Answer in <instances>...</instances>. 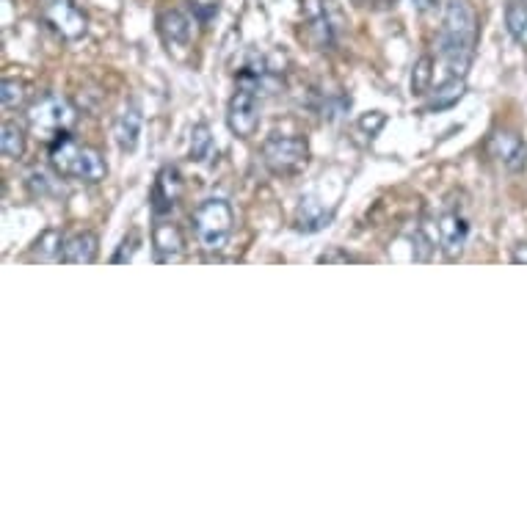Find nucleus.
Returning <instances> with one entry per match:
<instances>
[{"label": "nucleus", "instance_id": "8", "mask_svg": "<svg viewBox=\"0 0 527 527\" xmlns=\"http://www.w3.org/2000/svg\"><path fill=\"white\" fill-rule=\"evenodd\" d=\"M180 196H183V174H180L177 166H163L158 180L152 185V196H149L152 213H155V216L172 213L174 205L180 202Z\"/></svg>", "mask_w": 527, "mask_h": 527}, {"label": "nucleus", "instance_id": "27", "mask_svg": "<svg viewBox=\"0 0 527 527\" xmlns=\"http://www.w3.org/2000/svg\"><path fill=\"white\" fill-rule=\"evenodd\" d=\"M511 260H514L516 265H527V243H519V246H516Z\"/></svg>", "mask_w": 527, "mask_h": 527}, {"label": "nucleus", "instance_id": "29", "mask_svg": "<svg viewBox=\"0 0 527 527\" xmlns=\"http://www.w3.org/2000/svg\"><path fill=\"white\" fill-rule=\"evenodd\" d=\"M356 3H362V0H356Z\"/></svg>", "mask_w": 527, "mask_h": 527}, {"label": "nucleus", "instance_id": "26", "mask_svg": "<svg viewBox=\"0 0 527 527\" xmlns=\"http://www.w3.org/2000/svg\"><path fill=\"white\" fill-rule=\"evenodd\" d=\"M318 263L321 265H332V263H359V257L348 252H340V249H332V252H323L318 257Z\"/></svg>", "mask_w": 527, "mask_h": 527}, {"label": "nucleus", "instance_id": "13", "mask_svg": "<svg viewBox=\"0 0 527 527\" xmlns=\"http://www.w3.org/2000/svg\"><path fill=\"white\" fill-rule=\"evenodd\" d=\"M114 136L122 152H136L138 136H141V114L136 105H127L125 111L116 116Z\"/></svg>", "mask_w": 527, "mask_h": 527}, {"label": "nucleus", "instance_id": "23", "mask_svg": "<svg viewBox=\"0 0 527 527\" xmlns=\"http://www.w3.org/2000/svg\"><path fill=\"white\" fill-rule=\"evenodd\" d=\"M505 25H508L511 36L519 39V34L525 31L527 25V3H522V0H511L508 9H505Z\"/></svg>", "mask_w": 527, "mask_h": 527}, {"label": "nucleus", "instance_id": "20", "mask_svg": "<svg viewBox=\"0 0 527 527\" xmlns=\"http://www.w3.org/2000/svg\"><path fill=\"white\" fill-rule=\"evenodd\" d=\"M431 81H434V58L423 56L417 64H414L412 94L423 97V94L431 92Z\"/></svg>", "mask_w": 527, "mask_h": 527}, {"label": "nucleus", "instance_id": "7", "mask_svg": "<svg viewBox=\"0 0 527 527\" xmlns=\"http://www.w3.org/2000/svg\"><path fill=\"white\" fill-rule=\"evenodd\" d=\"M227 125L238 138H252L260 125V105H257V92L249 86H241L232 94L230 108H227Z\"/></svg>", "mask_w": 527, "mask_h": 527}, {"label": "nucleus", "instance_id": "4", "mask_svg": "<svg viewBox=\"0 0 527 527\" xmlns=\"http://www.w3.org/2000/svg\"><path fill=\"white\" fill-rule=\"evenodd\" d=\"M28 127L31 133L39 136L42 141H58L72 130V125L78 122L75 108L61 97V94H42L36 103L28 105Z\"/></svg>", "mask_w": 527, "mask_h": 527}, {"label": "nucleus", "instance_id": "22", "mask_svg": "<svg viewBox=\"0 0 527 527\" xmlns=\"http://www.w3.org/2000/svg\"><path fill=\"white\" fill-rule=\"evenodd\" d=\"M0 103L3 108H20L25 103V83L17 78H6L0 83Z\"/></svg>", "mask_w": 527, "mask_h": 527}, {"label": "nucleus", "instance_id": "28", "mask_svg": "<svg viewBox=\"0 0 527 527\" xmlns=\"http://www.w3.org/2000/svg\"><path fill=\"white\" fill-rule=\"evenodd\" d=\"M519 45L525 47L527 50V25H525V31H522V34H519Z\"/></svg>", "mask_w": 527, "mask_h": 527}, {"label": "nucleus", "instance_id": "16", "mask_svg": "<svg viewBox=\"0 0 527 527\" xmlns=\"http://www.w3.org/2000/svg\"><path fill=\"white\" fill-rule=\"evenodd\" d=\"M307 25H310L312 42L321 47V50L334 45L332 23H329V17H326V9L321 6V0H310V3H307Z\"/></svg>", "mask_w": 527, "mask_h": 527}, {"label": "nucleus", "instance_id": "10", "mask_svg": "<svg viewBox=\"0 0 527 527\" xmlns=\"http://www.w3.org/2000/svg\"><path fill=\"white\" fill-rule=\"evenodd\" d=\"M467 235H470V227L459 213H445L439 218V243H442V252L447 254V260H456L464 252Z\"/></svg>", "mask_w": 527, "mask_h": 527}, {"label": "nucleus", "instance_id": "2", "mask_svg": "<svg viewBox=\"0 0 527 527\" xmlns=\"http://www.w3.org/2000/svg\"><path fill=\"white\" fill-rule=\"evenodd\" d=\"M50 166L56 169L58 177H67V180H78V183H100L108 174L103 155L97 149L78 144L75 138H58L50 147Z\"/></svg>", "mask_w": 527, "mask_h": 527}, {"label": "nucleus", "instance_id": "15", "mask_svg": "<svg viewBox=\"0 0 527 527\" xmlns=\"http://www.w3.org/2000/svg\"><path fill=\"white\" fill-rule=\"evenodd\" d=\"M329 221H332V213L326 210V207L315 199V196H307V199H301V205H298V216H296V227L301 232H318L323 227H329Z\"/></svg>", "mask_w": 527, "mask_h": 527}, {"label": "nucleus", "instance_id": "25", "mask_svg": "<svg viewBox=\"0 0 527 527\" xmlns=\"http://www.w3.org/2000/svg\"><path fill=\"white\" fill-rule=\"evenodd\" d=\"M136 249H138V235H130V238L122 241V249L111 257V263H130V260L136 257Z\"/></svg>", "mask_w": 527, "mask_h": 527}, {"label": "nucleus", "instance_id": "11", "mask_svg": "<svg viewBox=\"0 0 527 527\" xmlns=\"http://www.w3.org/2000/svg\"><path fill=\"white\" fill-rule=\"evenodd\" d=\"M152 249H155V260L158 263H177V260H183V232L177 230L174 224H158L155 232H152Z\"/></svg>", "mask_w": 527, "mask_h": 527}, {"label": "nucleus", "instance_id": "17", "mask_svg": "<svg viewBox=\"0 0 527 527\" xmlns=\"http://www.w3.org/2000/svg\"><path fill=\"white\" fill-rule=\"evenodd\" d=\"M0 152L9 158V161H20L25 155V133L23 127L6 122L0 130Z\"/></svg>", "mask_w": 527, "mask_h": 527}, {"label": "nucleus", "instance_id": "24", "mask_svg": "<svg viewBox=\"0 0 527 527\" xmlns=\"http://www.w3.org/2000/svg\"><path fill=\"white\" fill-rule=\"evenodd\" d=\"M387 125V116L381 114V111H370V114H362L359 116V122H356V127L365 133V136L376 138L381 133V127Z\"/></svg>", "mask_w": 527, "mask_h": 527}, {"label": "nucleus", "instance_id": "5", "mask_svg": "<svg viewBox=\"0 0 527 527\" xmlns=\"http://www.w3.org/2000/svg\"><path fill=\"white\" fill-rule=\"evenodd\" d=\"M263 161L274 174H296L310 161V147L301 136H271L263 144Z\"/></svg>", "mask_w": 527, "mask_h": 527}, {"label": "nucleus", "instance_id": "3", "mask_svg": "<svg viewBox=\"0 0 527 527\" xmlns=\"http://www.w3.org/2000/svg\"><path fill=\"white\" fill-rule=\"evenodd\" d=\"M194 235L199 246L205 252H221L232 235V224H235V213L227 199H205L199 202V207L194 210Z\"/></svg>", "mask_w": 527, "mask_h": 527}, {"label": "nucleus", "instance_id": "1", "mask_svg": "<svg viewBox=\"0 0 527 527\" xmlns=\"http://www.w3.org/2000/svg\"><path fill=\"white\" fill-rule=\"evenodd\" d=\"M478 25L467 0H447L442 34H439V53L445 58L453 78H464L475 56Z\"/></svg>", "mask_w": 527, "mask_h": 527}, {"label": "nucleus", "instance_id": "18", "mask_svg": "<svg viewBox=\"0 0 527 527\" xmlns=\"http://www.w3.org/2000/svg\"><path fill=\"white\" fill-rule=\"evenodd\" d=\"M464 97V78H450L445 81L434 94H431V103L428 111H445L450 105H456Z\"/></svg>", "mask_w": 527, "mask_h": 527}, {"label": "nucleus", "instance_id": "12", "mask_svg": "<svg viewBox=\"0 0 527 527\" xmlns=\"http://www.w3.org/2000/svg\"><path fill=\"white\" fill-rule=\"evenodd\" d=\"M100 254V241L94 232H78L69 241H64V257L61 263L67 265H92Z\"/></svg>", "mask_w": 527, "mask_h": 527}, {"label": "nucleus", "instance_id": "21", "mask_svg": "<svg viewBox=\"0 0 527 527\" xmlns=\"http://www.w3.org/2000/svg\"><path fill=\"white\" fill-rule=\"evenodd\" d=\"M213 155V136H210V127L196 125L191 133V161L205 163Z\"/></svg>", "mask_w": 527, "mask_h": 527}, {"label": "nucleus", "instance_id": "14", "mask_svg": "<svg viewBox=\"0 0 527 527\" xmlns=\"http://www.w3.org/2000/svg\"><path fill=\"white\" fill-rule=\"evenodd\" d=\"M158 23H161V34L169 47H185L191 42V25L194 23H191V17L180 12V9L163 12Z\"/></svg>", "mask_w": 527, "mask_h": 527}, {"label": "nucleus", "instance_id": "6", "mask_svg": "<svg viewBox=\"0 0 527 527\" xmlns=\"http://www.w3.org/2000/svg\"><path fill=\"white\" fill-rule=\"evenodd\" d=\"M42 17L45 23L61 34L67 42H75L86 34L89 20L72 0H42Z\"/></svg>", "mask_w": 527, "mask_h": 527}, {"label": "nucleus", "instance_id": "9", "mask_svg": "<svg viewBox=\"0 0 527 527\" xmlns=\"http://www.w3.org/2000/svg\"><path fill=\"white\" fill-rule=\"evenodd\" d=\"M489 152L497 161L503 163L508 172H525L527 166V149L525 141L511 133V130H500L489 138Z\"/></svg>", "mask_w": 527, "mask_h": 527}, {"label": "nucleus", "instance_id": "19", "mask_svg": "<svg viewBox=\"0 0 527 527\" xmlns=\"http://www.w3.org/2000/svg\"><path fill=\"white\" fill-rule=\"evenodd\" d=\"M34 257L39 263H58L64 257V241H61V232L47 230L34 246Z\"/></svg>", "mask_w": 527, "mask_h": 527}]
</instances>
